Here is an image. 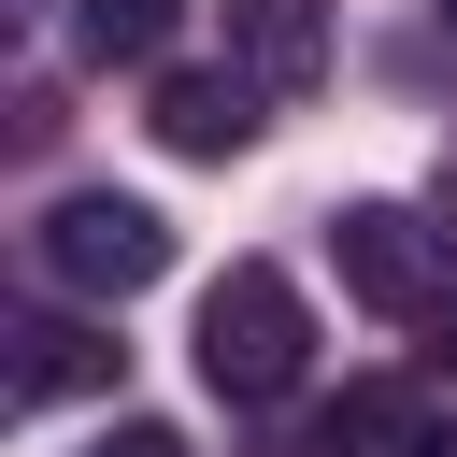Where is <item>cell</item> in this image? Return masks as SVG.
Instances as JSON below:
<instances>
[{
    "mask_svg": "<svg viewBox=\"0 0 457 457\" xmlns=\"http://www.w3.org/2000/svg\"><path fill=\"white\" fill-rule=\"evenodd\" d=\"M300 371H314V300L271 257H228L200 286V386L214 400H286Z\"/></svg>",
    "mask_w": 457,
    "mask_h": 457,
    "instance_id": "cell-1",
    "label": "cell"
},
{
    "mask_svg": "<svg viewBox=\"0 0 457 457\" xmlns=\"http://www.w3.org/2000/svg\"><path fill=\"white\" fill-rule=\"evenodd\" d=\"M29 257H43L71 300H143V286L171 271V214L129 200V186H71V200L29 228Z\"/></svg>",
    "mask_w": 457,
    "mask_h": 457,
    "instance_id": "cell-2",
    "label": "cell"
},
{
    "mask_svg": "<svg viewBox=\"0 0 457 457\" xmlns=\"http://www.w3.org/2000/svg\"><path fill=\"white\" fill-rule=\"evenodd\" d=\"M328 257L371 314H443L457 300V228H428L414 200H343L328 214Z\"/></svg>",
    "mask_w": 457,
    "mask_h": 457,
    "instance_id": "cell-3",
    "label": "cell"
},
{
    "mask_svg": "<svg viewBox=\"0 0 457 457\" xmlns=\"http://www.w3.org/2000/svg\"><path fill=\"white\" fill-rule=\"evenodd\" d=\"M171 157H243L257 143V86L243 71H157V114H143Z\"/></svg>",
    "mask_w": 457,
    "mask_h": 457,
    "instance_id": "cell-4",
    "label": "cell"
},
{
    "mask_svg": "<svg viewBox=\"0 0 457 457\" xmlns=\"http://www.w3.org/2000/svg\"><path fill=\"white\" fill-rule=\"evenodd\" d=\"M114 357H129V343H100L86 314H29V328H14V414H57V400L114 386Z\"/></svg>",
    "mask_w": 457,
    "mask_h": 457,
    "instance_id": "cell-5",
    "label": "cell"
},
{
    "mask_svg": "<svg viewBox=\"0 0 457 457\" xmlns=\"http://www.w3.org/2000/svg\"><path fill=\"white\" fill-rule=\"evenodd\" d=\"M314 457H443V428H428V400L400 371H371V386H343L314 414Z\"/></svg>",
    "mask_w": 457,
    "mask_h": 457,
    "instance_id": "cell-6",
    "label": "cell"
},
{
    "mask_svg": "<svg viewBox=\"0 0 457 457\" xmlns=\"http://www.w3.org/2000/svg\"><path fill=\"white\" fill-rule=\"evenodd\" d=\"M228 43H243V86H314L328 71V0H228Z\"/></svg>",
    "mask_w": 457,
    "mask_h": 457,
    "instance_id": "cell-7",
    "label": "cell"
},
{
    "mask_svg": "<svg viewBox=\"0 0 457 457\" xmlns=\"http://www.w3.org/2000/svg\"><path fill=\"white\" fill-rule=\"evenodd\" d=\"M171 29H186V0H86V57L100 71H157Z\"/></svg>",
    "mask_w": 457,
    "mask_h": 457,
    "instance_id": "cell-8",
    "label": "cell"
},
{
    "mask_svg": "<svg viewBox=\"0 0 457 457\" xmlns=\"http://www.w3.org/2000/svg\"><path fill=\"white\" fill-rule=\"evenodd\" d=\"M86 457H186V428H157V414H129V428H100Z\"/></svg>",
    "mask_w": 457,
    "mask_h": 457,
    "instance_id": "cell-9",
    "label": "cell"
},
{
    "mask_svg": "<svg viewBox=\"0 0 457 457\" xmlns=\"http://www.w3.org/2000/svg\"><path fill=\"white\" fill-rule=\"evenodd\" d=\"M428 328H443V357H457V300H443V314H428Z\"/></svg>",
    "mask_w": 457,
    "mask_h": 457,
    "instance_id": "cell-10",
    "label": "cell"
},
{
    "mask_svg": "<svg viewBox=\"0 0 457 457\" xmlns=\"http://www.w3.org/2000/svg\"><path fill=\"white\" fill-rule=\"evenodd\" d=\"M443 14H457V0H443Z\"/></svg>",
    "mask_w": 457,
    "mask_h": 457,
    "instance_id": "cell-11",
    "label": "cell"
}]
</instances>
